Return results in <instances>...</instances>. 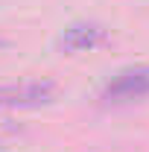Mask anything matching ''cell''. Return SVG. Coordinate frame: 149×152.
Instances as JSON below:
<instances>
[{"label": "cell", "instance_id": "cell-3", "mask_svg": "<svg viewBox=\"0 0 149 152\" xmlns=\"http://www.w3.org/2000/svg\"><path fill=\"white\" fill-rule=\"evenodd\" d=\"M102 41H105V29H102L99 23H91V20L70 23V26L61 32V38H58L61 50H67V53H85V50L99 47Z\"/></svg>", "mask_w": 149, "mask_h": 152}, {"label": "cell", "instance_id": "cell-1", "mask_svg": "<svg viewBox=\"0 0 149 152\" xmlns=\"http://www.w3.org/2000/svg\"><path fill=\"white\" fill-rule=\"evenodd\" d=\"M149 94V64H137V67H126L114 76L111 82L102 88L99 99L105 105H120V102H131Z\"/></svg>", "mask_w": 149, "mask_h": 152}, {"label": "cell", "instance_id": "cell-2", "mask_svg": "<svg viewBox=\"0 0 149 152\" xmlns=\"http://www.w3.org/2000/svg\"><path fill=\"white\" fill-rule=\"evenodd\" d=\"M56 96L53 82H20V85H3L0 88V111L12 108H35Z\"/></svg>", "mask_w": 149, "mask_h": 152}]
</instances>
